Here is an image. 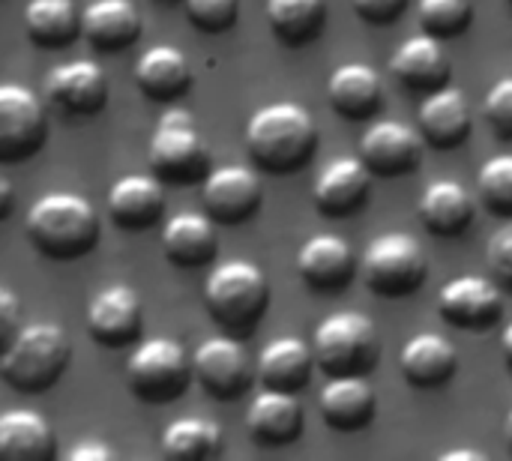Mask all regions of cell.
Instances as JSON below:
<instances>
[{
	"label": "cell",
	"instance_id": "obj_14",
	"mask_svg": "<svg viewBox=\"0 0 512 461\" xmlns=\"http://www.w3.org/2000/svg\"><path fill=\"white\" fill-rule=\"evenodd\" d=\"M420 135L423 132H414L411 126H405L399 120H378L363 132L360 159L369 165L372 174H381V177L411 174L423 156Z\"/></svg>",
	"mask_w": 512,
	"mask_h": 461
},
{
	"label": "cell",
	"instance_id": "obj_21",
	"mask_svg": "<svg viewBox=\"0 0 512 461\" xmlns=\"http://www.w3.org/2000/svg\"><path fill=\"white\" fill-rule=\"evenodd\" d=\"M420 132L438 150L459 147L471 132L468 96L459 87H450V84L432 90L426 96V102L420 105Z\"/></svg>",
	"mask_w": 512,
	"mask_h": 461
},
{
	"label": "cell",
	"instance_id": "obj_20",
	"mask_svg": "<svg viewBox=\"0 0 512 461\" xmlns=\"http://www.w3.org/2000/svg\"><path fill=\"white\" fill-rule=\"evenodd\" d=\"M162 210H165V192L159 177L129 174L108 189V213L126 231L153 228L162 219Z\"/></svg>",
	"mask_w": 512,
	"mask_h": 461
},
{
	"label": "cell",
	"instance_id": "obj_33",
	"mask_svg": "<svg viewBox=\"0 0 512 461\" xmlns=\"http://www.w3.org/2000/svg\"><path fill=\"white\" fill-rule=\"evenodd\" d=\"M162 453L168 459H213L222 453V429L201 417H186L162 432Z\"/></svg>",
	"mask_w": 512,
	"mask_h": 461
},
{
	"label": "cell",
	"instance_id": "obj_1",
	"mask_svg": "<svg viewBox=\"0 0 512 461\" xmlns=\"http://www.w3.org/2000/svg\"><path fill=\"white\" fill-rule=\"evenodd\" d=\"M246 147L261 171L294 174L312 162L318 147V126L303 105L273 102L249 117Z\"/></svg>",
	"mask_w": 512,
	"mask_h": 461
},
{
	"label": "cell",
	"instance_id": "obj_11",
	"mask_svg": "<svg viewBox=\"0 0 512 461\" xmlns=\"http://www.w3.org/2000/svg\"><path fill=\"white\" fill-rule=\"evenodd\" d=\"M438 312L459 330H489L504 318L501 285L486 276L450 279L438 294Z\"/></svg>",
	"mask_w": 512,
	"mask_h": 461
},
{
	"label": "cell",
	"instance_id": "obj_37",
	"mask_svg": "<svg viewBox=\"0 0 512 461\" xmlns=\"http://www.w3.org/2000/svg\"><path fill=\"white\" fill-rule=\"evenodd\" d=\"M483 114H486V120H489V126L495 129L498 138H512V75L501 78L489 90Z\"/></svg>",
	"mask_w": 512,
	"mask_h": 461
},
{
	"label": "cell",
	"instance_id": "obj_35",
	"mask_svg": "<svg viewBox=\"0 0 512 461\" xmlns=\"http://www.w3.org/2000/svg\"><path fill=\"white\" fill-rule=\"evenodd\" d=\"M477 186L489 213L512 219V153L489 159L477 174Z\"/></svg>",
	"mask_w": 512,
	"mask_h": 461
},
{
	"label": "cell",
	"instance_id": "obj_3",
	"mask_svg": "<svg viewBox=\"0 0 512 461\" xmlns=\"http://www.w3.org/2000/svg\"><path fill=\"white\" fill-rule=\"evenodd\" d=\"M204 306L228 333L246 336L270 306V282L252 261H225L207 276Z\"/></svg>",
	"mask_w": 512,
	"mask_h": 461
},
{
	"label": "cell",
	"instance_id": "obj_18",
	"mask_svg": "<svg viewBox=\"0 0 512 461\" xmlns=\"http://www.w3.org/2000/svg\"><path fill=\"white\" fill-rule=\"evenodd\" d=\"M297 270L300 279L318 294L342 291L354 276V249L336 234H315L303 243Z\"/></svg>",
	"mask_w": 512,
	"mask_h": 461
},
{
	"label": "cell",
	"instance_id": "obj_12",
	"mask_svg": "<svg viewBox=\"0 0 512 461\" xmlns=\"http://www.w3.org/2000/svg\"><path fill=\"white\" fill-rule=\"evenodd\" d=\"M204 210L222 225H240L252 219L264 201L261 177L249 165H222L204 177Z\"/></svg>",
	"mask_w": 512,
	"mask_h": 461
},
{
	"label": "cell",
	"instance_id": "obj_25",
	"mask_svg": "<svg viewBox=\"0 0 512 461\" xmlns=\"http://www.w3.org/2000/svg\"><path fill=\"white\" fill-rule=\"evenodd\" d=\"M213 222L216 219L210 213H192V210L171 216L162 231L165 258L180 267L210 264L219 252V234Z\"/></svg>",
	"mask_w": 512,
	"mask_h": 461
},
{
	"label": "cell",
	"instance_id": "obj_46",
	"mask_svg": "<svg viewBox=\"0 0 512 461\" xmlns=\"http://www.w3.org/2000/svg\"><path fill=\"white\" fill-rule=\"evenodd\" d=\"M510 3H512V0H510Z\"/></svg>",
	"mask_w": 512,
	"mask_h": 461
},
{
	"label": "cell",
	"instance_id": "obj_16",
	"mask_svg": "<svg viewBox=\"0 0 512 461\" xmlns=\"http://www.w3.org/2000/svg\"><path fill=\"white\" fill-rule=\"evenodd\" d=\"M369 186H372L369 165L363 159L345 156V159H333L330 165H324V171L315 180L312 198L324 216L339 219V216L357 213L366 204Z\"/></svg>",
	"mask_w": 512,
	"mask_h": 461
},
{
	"label": "cell",
	"instance_id": "obj_10",
	"mask_svg": "<svg viewBox=\"0 0 512 461\" xmlns=\"http://www.w3.org/2000/svg\"><path fill=\"white\" fill-rule=\"evenodd\" d=\"M195 378L198 384L222 402L240 399L252 384V360L249 351L234 336H213L198 345L195 357Z\"/></svg>",
	"mask_w": 512,
	"mask_h": 461
},
{
	"label": "cell",
	"instance_id": "obj_22",
	"mask_svg": "<svg viewBox=\"0 0 512 461\" xmlns=\"http://www.w3.org/2000/svg\"><path fill=\"white\" fill-rule=\"evenodd\" d=\"M390 69H393V75L405 87L432 93V90L447 84V78H450V57H447V51H444L438 36L423 33V36L405 39L396 48V54L390 60Z\"/></svg>",
	"mask_w": 512,
	"mask_h": 461
},
{
	"label": "cell",
	"instance_id": "obj_39",
	"mask_svg": "<svg viewBox=\"0 0 512 461\" xmlns=\"http://www.w3.org/2000/svg\"><path fill=\"white\" fill-rule=\"evenodd\" d=\"M21 303L12 288H0V345L6 348L21 333Z\"/></svg>",
	"mask_w": 512,
	"mask_h": 461
},
{
	"label": "cell",
	"instance_id": "obj_43",
	"mask_svg": "<svg viewBox=\"0 0 512 461\" xmlns=\"http://www.w3.org/2000/svg\"><path fill=\"white\" fill-rule=\"evenodd\" d=\"M441 461H489V456L480 450H450L441 456Z\"/></svg>",
	"mask_w": 512,
	"mask_h": 461
},
{
	"label": "cell",
	"instance_id": "obj_45",
	"mask_svg": "<svg viewBox=\"0 0 512 461\" xmlns=\"http://www.w3.org/2000/svg\"><path fill=\"white\" fill-rule=\"evenodd\" d=\"M507 438H510V447H512V411H510V417H507Z\"/></svg>",
	"mask_w": 512,
	"mask_h": 461
},
{
	"label": "cell",
	"instance_id": "obj_44",
	"mask_svg": "<svg viewBox=\"0 0 512 461\" xmlns=\"http://www.w3.org/2000/svg\"><path fill=\"white\" fill-rule=\"evenodd\" d=\"M501 354H504V360H507V366H510L512 372V324L504 330V339H501Z\"/></svg>",
	"mask_w": 512,
	"mask_h": 461
},
{
	"label": "cell",
	"instance_id": "obj_2",
	"mask_svg": "<svg viewBox=\"0 0 512 461\" xmlns=\"http://www.w3.org/2000/svg\"><path fill=\"white\" fill-rule=\"evenodd\" d=\"M27 237L42 255L75 261L99 243V216L75 192H45L27 213Z\"/></svg>",
	"mask_w": 512,
	"mask_h": 461
},
{
	"label": "cell",
	"instance_id": "obj_34",
	"mask_svg": "<svg viewBox=\"0 0 512 461\" xmlns=\"http://www.w3.org/2000/svg\"><path fill=\"white\" fill-rule=\"evenodd\" d=\"M417 18L426 33L438 39H453L468 30L474 18V3L471 0H420Z\"/></svg>",
	"mask_w": 512,
	"mask_h": 461
},
{
	"label": "cell",
	"instance_id": "obj_26",
	"mask_svg": "<svg viewBox=\"0 0 512 461\" xmlns=\"http://www.w3.org/2000/svg\"><path fill=\"white\" fill-rule=\"evenodd\" d=\"M81 33L96 51L129 48L141 36V12L132 0H93L81 12Z\"/></svg>",
	"mask_w": 512,
	"mask_h": 461
},
{
	"label": "cell",
	"instance_id": "obj_4",
	"mask_svg": "<svg viewBox=\"0 0 512 461\" xmlns=\"http://www.w3.org/2000/svg\"><path fill=\"white\" fill-rule=\"evenodd\" d=\"M72 348L57 324H30L3 348L0 375L18 393H42L69 366Z\"/></svg>",
	"mask_w": 512,
	"mask_h": 461
},
{
	"label": "cell",
	"instance_id": "obj_19",
	"mask_svg": "<svg viewBox=\"0 0 512 461\" xmlns=\"http://www.w3.org/2000/svg\"><path fill=\"white\" fill-rule=\"evenodd\" d=\"M324 423L336 432L366 429L375 414V390L366 375H330L318 396Z\"/></svg>",
	"mask_w": 512,
	"mask_h": 461
},
{
	"label": "cell",
	"instance_id": "obj_41",
	"mask_svg": "<svg viewBox=\"0 0 512 461\" xmlns=\"http://www.w3.org/2000/svg\"><path fill=\"white\" fill-rule=\"evenodd\" d=\"M69 461H111L114 459V450L111 447H105V444H99V441H87V444H81V447H75V450H69Z\"/></svg>",
	"mask_w": 512,
	"mask_h": 461
},
{
	"label": "cell",
	"instance_id": "obj_5",
	"mask_svg": "<svg viewBox=\"0 0 512 461\" xmlns=\"http://www.w3.org/2000/svg\"><path fill=\"white\" fill-rule=\"evenodd\" d=\"M312 351L318 369L327 375H369L378 363L381 342L369 315L333 312L318 324Z\"/></svg>",
	"mask_w": 512,
	"mask_h": 461
},
{
	"label": "cell",
	"instance_id": "obj_23",
	"mask_svg": "<svg viewBox=\"0 0 512 461\" xmlns=\"http://www.w3.org/2000/svg\"><path fill=\"white\" fill-rule=\"evenodd\" d=\"M399 366H402V375L408 378V384H414L420 390H435V387H444L453 381V375L459 369V354H456L453 342L444 339L441 333H420L402 348Z\"/></svg>",
	"mask_w": 512,
	"mask_h": 461
},
{
	"label": "cell",
	"instance_id": "obj_30",
	"mask_svg": "<svg viewBox=\"0 0 512 461\" xmlns=\"http://www.w3.org/2000/svg\"><path fill=\"white\" fill-rule=\"evenodd\" d=\"M420 219L432 234L456 237L474 219V198L456 180H435L420 198Z\"/></svg>",
	"mask_w": 512,
	"mask_h": 461
},
{
	"label": "cell",
	"instance_id": "obj_42",
	"mask_svg": "<svg viewBox=\"0 0 512 461\" xmlns=\"http://www.w3.org/2000/svg\"><path fill=\"white\" fill-rule=\"evenodd\" d=\"M12 201H15V195H12V183L3 177V180H0V219H6V216L12 213Z\"/></svg>",
	"mask_w": 512,
	"mask_h": 461
},
{
	"label": "cell",
	"instance_id": "obj_28",
	"mask_svg": "<svg viewBox=\"0 0 512 461\" xmlns=\"http://www.w3.org/2000/svg\"><path fill=\"white\" fill-rule=\"evenodd\" d=\"M0 453L9 461H48L57 453L51 423L27 408H12L0 417Z\"/></svg>",
	"mask_w": 512,
	"mask_h": 461
},
{
	"label": "cell",
	"instance_id": "obj_40",
	"mask_svg": "<svg viewBox=\"0 0 512 461\" xmlns=\"http://www.w3.org/2000/svg\"><path fill=\"white\" fill-rule=\"evenodd\" d=\"M351 3H354L357 15L372 21V24H390L408 6V0H351Z\"/></svg>",
	"mask_w": 512,
	"mask_h": 461
},
{
	"label": "cell",
	"instance_id": "obj_8",
	"mask_svg": "<svg viewBox=\"0 0 512 461\" xmlns=\"http://www.w3.org/2000/svg\"><path fill=\"white\" fill-rule=\"evenodd\" d=\"M192 375L195 366H189L186 348L177 339H165V336L141 342L126 363V381L132 393L150 405H168L180 399Z\"/></svg>",
	"mask_w": 512,
	"mask_h": 461
},
{
	"label": "cell",
	"instance_id": "obj_9",
	"mask_svg": "<svg viewBox=\"0 0 512 461\" xmlns=\"http://www.w3.org/2000/svg\"><path fill=\"white\" fill-rule=\"evenodd\" d=\"M45 141L42 99L24 84H0V159L21 162Z\"/></svg>",
	"mask_w": 512,
	"mask_h": 461
},
{
	"label": "cell",
	"instance_id": "obj_7",
	"mask_svg": "<svg viewBox=\"0 0 512 461\" xmlns=\"http://www.w3.org/2000/svg\"><path fill=\"white\" fill-rule=\"evenodd\" d=\"M429 273V258L417 237L390 231L369 243L363 255V282L387 300L411 297Z\"/></svg>",
	"mask_w": 512,
	"mask_h": 461
},
{
	"label": "cell",
	"instance_id": "obj_15",
	"mask_svg": "<svg viewBox=\"0 0 512 461\" xmlns=\"http://www.w3.org/2000/svg\"><path fill=\"white\" fill-rule=\"evenodd\" d=\"M45 93L60 111L90 117L105 108L108 78H105V69L93 60H69L48 72Z\"/></svg>",
	"mask_w": 512,
	"mask_h": 461
},
{
	"label": "cell",
	"instance_id": "obj_36",
	"mask_svg": "<svg viewBox=\"0 0 512 461\" xmlns=\"http://www.w3.org/2000/svg\"><path fill=\"white\" fill-rule=\"evenodd\" d=\"M186 15L204 33H222L234 27L240 15V0H186Z\"/></svg>",
	"mask_w": 512,
	"mask_h": 461
},
{
	"label": "cell",
	"instance_id": "obj_38",
	"mask_svg": "<svg viewBox=\"0 0 512 461\" xmlns=\"http://www.w3.org/2000/svg\"><path fill=\"white\" fill-rule=\"evenodd\" d=\"M489 267L495 279L512 291V225H504L489 240Z\"/></svg>",
	"mask_w": 512,
	"mask_h": 461
},
{
	"label": "cell",
	"instance_id": "obj_24",
	"mask_svg": "<svg viewBox=\"0 0 512 461\" xmlns=\"http://www.w3.org/2000/svg\"><path fill=\"white\" fill-rule=\"evenodd\" d=\"M327 96L333 111H339L348 120H366L372 117L384 102V84L375 66L369 63H342L333 69L327 81Z\"/></svg>",
	"mask_w": 512,
	"mask_h": 461
},
{
	"label": "cell",
	"instance_id": "obj_31",
	"mask_svg": "<svg viewBox=\"0 0 512 461\" xmlns=\"http://www.w3.org/2000/svg\"><path fill=\"white\" fill-rule=\"evenodd\" d=\"M27 36L42 48H63L81 33V12L75 0H30L24 6Z\"/></svg>",
	"mask_w": 512,
	"mask_h": 461
},
{
	"label": "cell",
	"instance_id": "obj_29",
	"mask_svg": "<svg viewBox=\"0 0 512 461\" xmlns=\"http://www.w3.org/2000/svg\"><path fill=\"white\" fill-rule=\"evenodd\" d=\"M135 81L150 99L171 102V99H180L192 87V69L180 48L153 45L135 63Z\"/></svg>",
	"mask_w": 512,
	"mask_h": 461
},
{
	"label": "cell",
	"instance_id": "obj_13",
	"mask_svg": "<svg viewBox=\"0 0 512 461\" xmlns=\"http://www.w3.org/2000/svg\"><path fill=\"white\" fill-rule=\"evenodd\" d=\"M84 321H87V333L93 336L96 345L117 351V348L138 342L141 324H144V309L132 288L111 285L90 300Z\"/></svg>",
	"mask_w": 512,
	"mask_h": 461
},
{
	"label": "cell",
	"instance_id": "obj_6",
	"mask_svg": "<svg viewBox=\"0 0 512 461\" xmlns=\"http://www.w3.org/2000/svg\"><path fill=\"white\" fill-rule=\"evenodd\" d=\"M147 165L162 183L189 186L210 174L207 147L195 129V117L183 108H168L150 138Z\"/></svg>",
	"mask_w": 512,
	"mask_h": 461
},
{
	"label": "cell",
	"instance_id": "obj_17",
	"mask_svg": "<svg viewBox=\"0 0 512 461\" xmlns=\"http://www.w3.org/2000/svg\"><path fill=\"white\" fill-rule=\"evenodd\" d=\"M246 429L261 447H288L303 432V405L297 393L264 390L246 411Z\"/></svg>",
	"mask_w": 512,
	"mask_h": 461
},
{
	"label": "cell",
	"instance_id": "obj_27",
	"mask_svg": "<svg viewBox=\"0 0 512 461\" xmlns=\"http://www.w3.org/2000/svg\"><path fill=\"white\" fill-rule=\"evenodd\" d=\"M312 366H318L315 351L297 336H282V339H273L261 351V357H258V381H261L264 390L297 393V390H303L309 384Z\"/></svg>",
	"mask_w": 512,
	"mask_h": 461
},
{
	"label": "cell",
	"instance_id": "obj_32",
	"mask_svg": "<svg viewBox=\"0 0 512 461\" xmlns=\"http://www.w3.org/2000/svg\"><path fill=\"white\" fill-rule=\"evenodd\" d=\"M327 18L324 0H267V21L279 42L306 45L318 39Z\"/></svg>",
	"mask_w": 512,
	"mask_h": 461
}]
</instances>
